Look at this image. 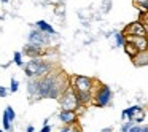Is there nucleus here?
<instances>
[{
    "label": "nucleus",
    "mask_w": 148,
    "mask_h": 132,
    "mask_svg": "<svg viewBox=\"0 0 148 132\" xmlns=\"http://www.w3.org/2000/svg\"><path fill=\"white\" fill-rule=\"evenodd\" d=\"M0 132H2V131H0Z\"/></svg>",
    "instance_id": "nucleus-27"
},
{
    "label": "nucleus",
    "mask_w": 148,
    "mask_h": 132,
    "mask_svg": "<svg viewBox=\"0 0 148 132\" xmlns=\"http://www.w3.org/2000/svg\"><path fill=\"white\" fill-rule=\"evenodd\" d=\"M59 119H61L65 126H72L77 121V113H75L73 110H62V111L59 113Z\"/></svg>",
    "instance_id": "nucleus-9"
},
{
    "label": "nucleus",
    "mask_w": 148,
    "mask_h": 132,
    "mask_svg": "<svg viewBox=\"0 0 148 132\" xmlns=\"http://www.w3.org/2000/svg\"><path fill=\"white\" fill-rule=\"evenodd\" d=\"M137 7L142 8V11H147V3H148V0H135L134 2Z\"/></svg>",
    "instance_id": "nucleus-17"
},
{
    "label": "nucleus",
    "mask_w": 148,
    "mask_h": 132,
    "mask_svg": "<svg viewBox=\"0 0 148 132\" xmlns=\"http://www.w3.org/2000/svg\"><path fill=\"white\" fill-rule=\"evenodd\" d=\"M10 91H11V92H16V91H18V81H16V80H13V81H11Z\"/></svg>",
    "instance_id": "nucleus-22"
},
{
    "label": "nucleus",
    "mask_w": 148,
    "mask_h": 132,
    "mask_svg": "<svg viewBox=\"0 0 148 132\" xmlns=\"http://www.w3.org/2000/svg\"><path fill=\"white\" fill-rule=\"evenodd\" d=\"M123 34L126 35H134V37H147L148 30H147V26H143V24L140 23V21H135V23H131L127 27H126L124 30H123Z\"/></svg>",
    "instance_id": "nucleus-7"
},
{
    "label": "nucleus",
    "mask_w": 148,
    "mask_h": 132,
    "mask_svg": "<svg viewBox=\"0 0 148 132\" xmlns=\"http://www.w3.org/2000/svg\"><path fill=\"white\" fill-rule=\"evenodd\" d=\"M14 62L18 65H23V53H14Z\"/></svg>",
    "instance_id": "nucleus-19"
},
{
    "label": "nucleus",
    "mask_w": 148,
    "mask_h": 132,
    "mask_svg": "<svg viewBox=\"0 0 148 132\" xmlns=\"http://www.w3.org/2000/svg\"><path fill=\"white\" fill-rule=\"evenodd\" d=\"M26 75L29 78H42L45 75L49 73L51 70V64L43 59H38V57H34L32 61H29L26 64Z\"/></svg>",
    "instance_id": "nucleus-2"
},
{
    "label": "nucleus",
    "mask_w": 148,
    "mask_h": 132,
    "mask_svg": "<svg viewBox=\"0 0 148 132\" xmlns=\"http://www.w3.org/2000/svg\"><path fill=\"white\" fill-rule=\"evenodd\" d=\"M61 132H69V129H62V131Z\"/></svg>",
    "instance_id": "nucleus-26"
},
{
    "label": "nucleus",
    "mask_w": 148,
    "mask_h": 132,
    "mask_svg": "<svg viewBox=\"0 0 148 132\" xmlns=\"http://www.w3.org/2000/svg\"><path fill=\"white\" fill-rule=\"evenodd\" d=\"M75 94H77L78 103H80L81 107L92 102V94H91V91H75Z\"/></svg>",
    "instance_id": "nucleus-11"
},
{
    "label": "nucleus",
    "mask_w": 148,
    "mask_h": 132,
    "mask_svg": "<svg viewBox=\"0 0 148 132\" xmlns=\"http://www.w3.org/2000/svg\"><path fill=\"white\" fill-rule=\"evenodd\" d=\"M110 3H112V0H105V2H103V5H102L103 13H108L110 11Z\"/></svg>",
    "instance_id": "nucleus-20"
},
{
    "label": "nucleus",
    "mask_w": 148,
    "mask_h": 132,
    "mask_svg": "<svg viewBox=\"0 0 148 132\" xmlns=\"http://www.w3.org/2000/svg\"><path fill=\"white\" fill-rule=\"evenodd\" d=\"M115 40H116V46H123L126 42V37L123 32H115Z\"/></svg>",
    "instance_id": "nucleus-15"
},
{
    "label": "nucleus",
    "mask_w": 148,
    "mask_h": 132,
    "mask_svg": "<svg viewBox=\"0 0 148 132\" xmlns=\"http://www.w3.org/2000/svg\"><path fill=\"white\" fill-rule=\"evenodd\" d=\"M69 132H81V131L78 127H70V129H69Z\"/></svg>",
    "instance_id": "nucleus-24"
},
{
    "label": "nucleus",
    "mask_w": 148,
    "mask_h": 132,
    "mask_svg": "<svg viewBox=\"0 0 148 132\" xmlns=\"http://www.w3.org/2000/svg\"><path fill=\"white\" fill-rule=\"evenodd\" d=\"M110 100H112V89H110L108 86H105V84L99 86L97 94H96V96H92V102H94V105H97V107L108 105Z\"/></svg>",
    "instance_id": "nucleus-4"
},
{
    "label": "nucleus",
    "mask_w": 148,
    "mask_h": 132,
    "mask_svg": "<svg viewBox=\"0 0 148 132\" xmlns=\"http://www.w3.org/2000/svg\"><path fill=\"white\" fill-rule=\"evenodd\" d=\"M42 132H51V131H49V126H45V127L42 129Z\"/></svg>",
    "instance_id": "nucleus-25"
},
{
    "label": "nucleus",
    "mask_w": 148,
    "mask_h": 132,
    "mask_svg": "<svg viewBox=\"0 0 148 132\" xmlns=\"http://www.w3.org/2000/svg\"><path fill=\"white\" fill-rule=\"evenodd\" d=\"M35 29L42 30V32H45V34H49V35H56L53 26L48 24V23H45V21H38V23H35Z\"/></svg>",
    "instance_id": "nucleus-13"
},
{
    "label": "nucleus",
    "mask_w": 148,
    "mask_h": 132,
    "mask_svg": "<svg viewBox=\"0 0 148 132\" xmlns=\"http://www.w3.org/2000/svg\"><path fill=\"white\" fill-rule=\"evenodd\" d=\"M23 54L29 56V57H40V56L45 54V46H38V45H26L23 49Z\"/></svg>",
    "instance_id": "nucleus-8"
},
{
    "label": "nucleus",
    "mask_w": 148,
    "mask_h": 132,
    "mask_svg": "<svg viewBox=\"0 0 148 132\" xmlns=\"http://www.w3.org/2000/svg\"><path fill=\"white\" fill-rule=\"evenodd\" d=\"M56 14H58V16H64L65 14V7L62 3H59L58 7H56V11H54Z\"/></svg>",
    "instance_id": "nucleus-18"
},
{
    "label": "nucleus",
    "mask_w": 148,
    "mask_h": 132,
    "mask_svg": "<svg viewBox=\"0 0 148 132\" xmlns=\"http://www.w3.org/2000/svg\"><path fill=\"white\" fill-rule=\"evenodd\" d=\"M127 132H148V127L147 126H143V127H140V126H131V129Z\"/></svg>",
    "instance_id": "nucleus-16"
},
{
    "label": "nucleus",
    "mask_w": 148,
    "mask_h": 132,
    "mask_svg": "<svg viewBox=\"0 0 148 132\" xmlns=\"http://www.w3.org/2000/svg\"><path fill=\"white\" fill-rule=\"evenodd\" d=\"M61 78L62 75H56V73H48L45 77L38 78L35 97H38V99H58L62 94V91L67 88L62 86Z\"/></svg>",
    "instance_id": "nucleus-1"
},
{
    "label": "nucleus",
    "mask_w": 148,
    "mask_h": 132,
    "mask_svg": "<svg viewBox=\"0 0 148 132\" xmlns=\"http://www.w3.org/2000/svg\"><path fill=\"white\" fill-rule=\"evenodd\" d=\"M132 61H134V64L137 65V67H145V65L148 64V53H147V49L138 51L137 54L132 57Z\"/></svg>",
    "instance_id": "nucleus-12"
},
{
    "label": "nucleus",
    "mask_w": 148,
    "mask_h": 132,
    "mask_svg": "<svg viewBox=\"0 0 148 132\" xmlns=\"http://www.w3.org/2000/svg\"><path fill=\"white\" fill-rule=\"evenodd\" d=\"M59 102H61L62 110H75V108L80 107L77 94H75V89L72 86H67L62 91V94L59 96Z\"/></svg>",
    "instance_id": "nucleus-3"
},
{
    "label": "nucleus",
    "mask_w": 148,
    "mask_h": 132,
    "mask_svg": "<svg viewBox=\"0 0 148 132\" xmlns=\"http://www.w3.org/2000/svg\"><path fill=\"white\" fill-rule=\"evenodd\" d=\"M0 96H2V97H5V96H7V89H3L2 86H0Z\"/></svg>",
    "instance_id": "nucleus-23"
},
{
    "label": "nucleus",
    "mask_w": 148,
    "mask_h": 132,
    "mask_svg": "<svg viewBox=\"0 0 148 132\" xmlns=\"http://www.w3.org/2000/svg\"><path fill=\"white\" fill-rule=\"evenodd\" d=\"M132 124H134L132 121H127V122H124V124L121 126V132H127L129 129H131V126H132Z\"/></svg>",
    "instance_id": "nucleus-21"
},
{
    "label": "nucleus",
    "mask_w": 148,
    "mask_h": 132,
    "mask_svg": "<svg viewBox=\"0 0 148 132\" xmlns=\"http://www.w3.org/2000/svg\"><path fill=\"white\" fill-rule=\"evenodd\" d=\"M123 46H124L126 54H127L131 59H132V57H134V56L138 53V49L135 48V45H134V43H131V42H124V45H123Z\"/></svg>",
    "instance_id": "nucleus-14"
},
{
    "label": "nucleus",
    "mask_w": 148,
    "mask_h": 132,
    "mask_svg": "<svg viewBox=\"0 0 148 132\" xmlns=\"http://www.w3.org/2000/svg\"><path fill=\"white\" fill-rule=\"evenodd\" d=\"M51 42V35L45 34L38 29H32V32L29 34V43L30 45H38V46H46Z\"/></svg>",
    "instance_id": "nucleus-5"
},
{
    "label": "nucleus",
    "mask_w": 148,
    "mask_h": 132,
    "mask_svg": "<svg viewBox=\"0 0 148 132\" xmlns=\"http://www.w3.org/2000/svg\"><path fill=\"white\" fill-rule=\"evenodd\" d=\"M126 42H131L135 45V48L138 51L142 49H147L148 46V42H147V37H134V35H126Z\"/></svg>",
    "instance_id": "nucleus-10"
},
{
    "label": "nucleus",
    "mask_w": 148,
    "mask_h": 132,
    "mask_svg": "<svg viewBox=\"0 0 148 132\" xmlns=\"http://www.w3.org/2000/svg\"><path fill=\"white\" fill-rule=\"evenodd\" d=\"M92 84H94L92 78L78 75V77L72 78V84H70V86L73 88L75 91H91V89H92Z\"/></svg>",
    "instance_id": "nucleus-6"
}]
</instances>
